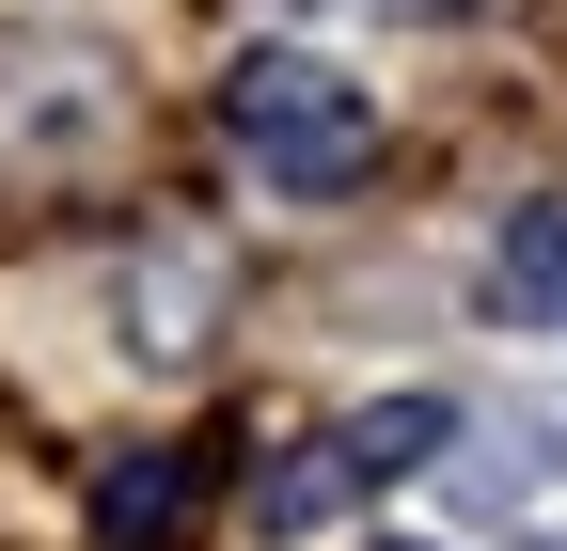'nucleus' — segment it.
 Masks as SVG:
<instances>
[{
    "label": "nucleus",
    "mask_w": 567,
    "mask_h": 551,
    "mask_svg": "<svg viewBox=\"0 0 567 551\" xmlns=\"http://www.w3.org/2000/svg\"><path fill=\"white\" fill-rule=\"evenodd\" d=\"M221 126H237V158L268 189H363V158H379L363 80H331L316 48H252L237 80H221Z\"/></svg>",
    "instance_id": "f257e3e1"
},
{
    "label": "nucleus",
    "mask_w": 567,
    "mask_h": 551,
    "mask_svg": "<svg viewBox=\"0 0 567 551\" xmlns=\"http://www.w3.org/2000/svg\"><path fill=\"white\" fill-rule=\"evenodd\" d=\"M457 441L473 457H442V472L488 536H567V409H505V426H457Z\"/></svg>",
    "instance_id": "f03ea898"
},
{
    "label": "nucleus",
    "mask_w": 567,
    "mask_h": 551,
    "mask_svg": "<svg viewBox=\"0 0 567 551\" xmlns=\"http://www.w3.org/2000/svg\"><path fill=\"white\" fill-rule=\"evenodd\" d=\"M95 536L111 551H189L205 536V441H142L95 472Z\"/></svg>",
    "instance_id": "7ed1b4c3"
},
{
    "label": "nucleus",
    "mask_w": 567,
    "mask_h": 551,
    "mask_svg": "<svg viewBox=\"0 0 567 551\" xmlns=\"http://www.w3.org/2000/svg\"><path fill=\"white\" fill-rule=\"evenodd\" d=\"M379 472H363V441L347 426H316V441H284L268 472H252V536H316V520H347Z\"/></svg>",
    "instance_id": "20e7f679"
},
{
    "label": "nucleus",
    "mask_w": 567,
    "mask_h": 551,
    "mask_svg": "<svg viewBox=\"0 0 567 551\" xmlns=\"http://www.w3.org/2000/svg\"><path fill=\"white\" fill-rule=\"evenodd\" d=\"M488 300H505V315H567V205L505 221V252H488Z\"/></svg>",
    "instance_id": "39448f33"
},
{
    "label": "nucleus",
    "mask_w": 567,
    "mask_h": 551,
    "mask_svg": "<svg viewBox=\"0 0 567 551\" xmlns=\"http://www.w3.org/2000/svg\"><path fill=\"white\" fill-rule=\"evenodd\" d=\"M394 17H473V0H394Z\"/></svg>",
    "instance_id": "423d86ee"
}]
</instances>
